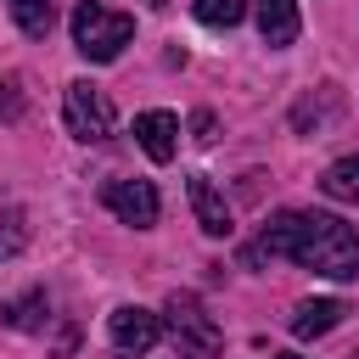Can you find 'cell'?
Returning a JSON list of instances; mask_svg holds the SVG:
<instances>
[{
	"instance_id": "cell-10",
	"label": "cell",
	"mask_w": 359,
	"mask_h": 359,
	"mask_svg": "<svg viewBox=\"0 0 359 359\" xmlns=\"http://www.w3.org/2000/svg\"><path fill=\"white\" fill-rule=\"evenodd\" d=\"M252 11H258V34H264V45H275V50H286L292 39H297V6L292 0H252Z\"/></svg>"
},
{
	"instance_id": "cell-17",
	"label": "cell",
	"mask_w": 359,
	"mask_h": 359,
	"mask_svg": "<svg viewBox=\"0 0 359 359\" xmlns=\"http://www.w3.org/2000/svg\"><path fill=\"white\" fill-rule=\"evenodd\" d=\"M0 118H22V90H17V79L0 84Z\"/></svg>"
},
{
	"instance_id": "cell-12",
	"label": "cell",
	"mask_w": 359,
	"mask_h": 359,
	"mask_svg": "<svg viewBox=\"0 0 359 359\" xmlns=\"http://www.w3.org/2000/svg\"><path fill=\"white\" fill-rule=\"evenodd\" d=\"M11 17H17V28H22L28 39H45V34L56 28V6H50V0H11Z\"/></svg>"
},
{
	"instance_id": "cell-4",
	"label": "cell",
	"mask_w": 359,
	"mask_h": 359,
	"mask_svg": "<svg viewBox=\"0 0 359 359\" xmlns=\"http://www.w3.org/2000/svg\"><path fill=\"white\" fill-rule=\"evenodd\" d=\"M168 337H174L180 359H219V348H224L213 314H202V303L196 297H180V292L168 297Z\"/></svg>"
},
{
	"instance_id": "cell-2",
	"label": "cell",
	"mask_w": 359,
	"mask_h": 359,
	"mask_svg": "<svg viewBox=\"0 0 359 359\" xmlns=\"http://www.w3.org/2000/svg\"><path fill=\"white\" fill-rule=\"evenodd\" d=\"M129 39H135V17H123V11H112L101 0H79L73 6V45H79V56L118 62Z\"/></svg>"
},
{
	"instance_id": "cell-13",
	"label": "cell",
	"mask_w": 359,
	"mask_h": 359,
	"mask_svg": "<svg viewBox=\"0 0 359 359\" xmlns=\"http://www.w3.org/2000/svg\"><path fill=\"white\" fill-rule=\"evenodd\" d=\"M337 107H342V95H337V90H320V101H297L292 123H297V129H320L325 118H337Z\"/></svg>"
},
{
	"instance_id": "cell-15",
	"label": "cell",
	"mask_w": 359,
	"mask_h": 359,
	"mask_svg": "<svg viewBox=\"0 0 359 359\" xmlns=\"http://www.w3.org/2000/svg\"><path fill=\"white\" fill-rule=\"evenodd\" d=\"M28 247V213L22 208H0V258Z\"/></svg>"
},
{
	"instance_id": "cell-21",
	"label": "cell",
	"mask_w": 359,
	"mask_h": 359,
	"mask_svg": "<svg viewBox=\"0 0 359 359\" xmlns=\"http://www.w3.org/2000/svg\"><path fill=\"white\" fill-rule=\"evenodd\" d=\"M353 359H359V348H353Z\"/></svg>"
},
{
	"instance_id": "cell-5",
	"label": "cell",
	"mask_w": 359,
	"mask_h": 359,
	"mask_svg": "<svg viewBox=\"0 0 359 359\" xmlns=\"http://www.w3.org/2000/svg\"><path fill=\"white\" fill-rule=\"evenodd\" d=\"M107 337H112V348H118L123 359H146V353L163 342V314L123 303V309H112V320H107Z\"/></svg>"
},
{
	"instance_id": "cell-8",
	"label": "cell",
	"mask_w": 359,
	"mask_h": 359,
	"mask_svg": "<svg viewBox=\"0 0 359 359\" xmlns=\"http://www.w3.org/2000/svg\"><path fill=\"white\" fill-rule=\"evenodd\" d=\"M185 191H191V213H196V224H202L208 236H230V230H236V224H230V208H224V196L213 191L208 174H191Z\"/></svg>"
},
{
	"instance_id": "cell-11",
	"label": "cell",
	"mask_w": 359,
	"mask_h": 359,
	"mask_svg": "<svg viewBox=\"0 0 359 359\" xmlns=\"http://www.w3.org/2000/svg\"><path fill=\"white\" fill-rule=\"evenodd\" d=\"M320 191H325L331 202H359V151L342 157V163H331V168L320 174Z\"/></svg>"
},
{
	"instance_id": "cell-9",
	"label": "cell",
	"mask_w": 359,
	"mask_h": 359,
	"mask_svg": "<svg viewBox=\"0 0 359 359\" xmlns=\"http://www.w3.org/2000/svg\"><path fill=\"white\" fill-rule=\"evenodd\" d=\"M342 314H348V309H342L337 297H314V303H297L286 325H292V337H297V342H309V337L337 331V325H342Z\"/></svg>"
},
{
	"instance_id": "cell-6",
	"label": "cell",
	"mask_w": 359,
	"mask_h": 359,
	"mask_svg": "<svg viewBox=\"0 0 359 359\" xmlns=\"http://www.w3.org/2000/svg\"><path fill=\"white\" fill-rule=\"evenodd\" d=\"M101 202H107L123 224H135V230H151V224H157V213H163V202H157V185H151V180H107V185H101Z\"/></svg>"
},
{
	"instance_id": "cell-3",
	"label": "cell",
	"mask_w": 359,
	"mask_h": 359,
	"mask_svg": "<svg viewBox=\"0 0 359 359\" xmlns=\"http://www.w3.org/2000/svg\"><path fill=\"white\" fill-rule=\"evenodd\" d=\"M62 118H67V135L73 140H84V146H101V140H112V101H107V90L101 84H90V79H73L67 84V95H62Z\"/></svg>"
},
{
	"instance_id": "cell-19",
	"label": "cell",
	"mask_w": 359,
	"mask_h": 359,
	"mask_svg": "<svg viewBox=\"0 0 359 359\" xmlns=\"http://www.w3.org/2000/svg\"><path fill=\"white\" fill-rule=\"evenodd\" d=\"M146 6H163V0H146Z\"/></svg>"
},
{
	"instance_id": "cell-18",
	"label": "cell",
	"mask_w": 359,
	"mask_h": 359,
	"mask_svg": "<svg viewBox=\"0 0 359 359\" xmlns=\"http://www.w3.org/2000/svg\"><path fill=\"white\" fill-rule=\"evenodd\" d=\"M196 140H213V112H196Z\"/></svg>"
},
{
	"instance_id": "cell-7",
	"label": "cell",
	"mask_w": 359,
	"mask_h": 359,
	"mask_svg": "<svg viewBox=\"0 0 359 359\" xmlns=\"http://www.w3.org/2000/svg\"><path fill=\"white\" fill-rule=\"evenodd\" d=\"M135 140H140V151L151 163H174V151H180V118L163 112V107L135 112Z\"/></svg>"
},
{
	"instance_id": "cell-1",
	"label": "cell",
	"mask_w": 359,
	"mask_h": 359,
	"mask_svg": "<svg viewBox=\"0 0 359 359\" xmlns=\"http://www.w3.org/2000/svg\"><path fill=\"white\" fill-rule=\"evenodd\" d=\"M258 252L292 258V264H303V269H314V275H325V280H353V275H359V236H353V224H342L337 213L286 208V213H275V219L264 224V236H258V247H252L247 258H258Z\"/></svg>"
},
{
	"instance_id": "cell-16",
	"label": "cell",
	"mask_w": 359,
	"mask_h": 359,
	"mask_svg": "<svg viewBox=\"0 0 359 359\" xmlns=\"http://www.w3.org/2000/svg\"><path fill=\"white\" fill-rule=\"evenodd\" d=\"M196 17L208 28H236L247 17V0H196Z\"/></svg>"
},
{
	"instance_id": "cell-14",
	"label": "cell",
	"mask_w": 359,
	"mask_h": 359,
	"mask_svg": "<svg viewBox=\"0 0 359 359\" xmlns=\"http://www.w3.org/2000/svg\"><path fill=\"white\" fill-rule=\"evenodd\" d=\"M0 320H6V325H17V331L45 325V292H28L22 303H6V309H0Z\"/></svg>"
},
{
	"instance_id": "cell-20",
	"label": "cell",
	"mask_w": 359,
	"mask_h": 359,
	"mask_svg": "<svg viewBox=\"0 0 359 359\" xmlns=\"http://www.w3.org/2000/svg\"><path fill=\"white\" fill-rule=\"evenodd\" d=\"M280 359H297V353H280Z\"/></svg>"
}]
</instances>
